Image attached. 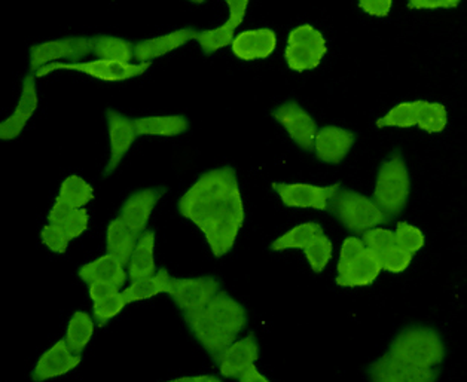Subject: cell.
Segmentation results:
<instances>
[{
	"label": "cell",
	"instance_id": "1",
	"mask_svg": "<svg viewBox=\"0 0 467 382\" xmlns=\"http://www.w3.org/2000/svg\"><path fill=\"white\" fill-rule=\"evenodd\" d=\"M178 210L204 235L214 258L226 256L246 219L235 170L225 165L202 174L182 195Z\"/></svg>",
	"mask_w": 467,
	"mask_h": 382
},
{
	"label": "cell",
	"instance_id": "2",
	"mask_svg": "<svg viewBox=\"0 0 467 382\" xmlns=\"http://www.w3.org/2000/svg\"><path fill=\"white\" fill-rule=\"evenodd\" d=\"M186 325L193 338L218 362L222 353L237 341L238 335L247 326L244 306L226 292H219L202 310L185 313Z\"/></svg>",
	"mask_w": 467,
	"mask_h": 382
},
{
	"label": "cell",
	"instance_id": "3",
	"mask_svg": "<svg viewBox=\"0 0 467 382\" xmlns=\"http://www.w3.org/2000/svg\"><path fill=\"white\" fill-rule=\"evenodd\" d=\"M387 355L411 367L438 369L447 348L438 330L426 325H410L396 335Z\"/></svg>",
	"mask_w": 467,
	"mask_h": 382
},
{
	"label": "cell",
	"instance_id": "4",
	"mask_svg": "<svg viewBox=\"0 0 467 382\" xmlns=\"http://www.w3.org/2000/svg\"><path fill=\"white\" fill-rule=\"evenodd\" d=\"M411 193V176L403 153L396 150L379 165L372 200L389 218H396L407 207Z\"/></svg>",
	"mask_w": 467,
	"mask_h": 382
},
{
	"label": "cell",
	"instance_id": "5",
	"mask_svg": "<svg viewBox=\"0 0 467 382\" xmlns=\"http://www.w3.org/2000/svg\"><path fill=\"white\" fill-rule=\"evenodd\" d=\"M381 271V262L371 249H368L362 238L350 235L344 240L337 265V286L347 289L371 286Z\"/></svg>",
	"mask_w": 467,
	"mask_h": 382
},
{
	"label": "cell",
	"instance_id": "6",
	"mask_svg": "<svg viewBox=\"0 0 467 382\" xmlns=\"http://www.w3.org/2000/svg\"><path fill=\"white\" fill-rule=\"evenodd\" d=\"M379 129L419 127L427 134H440L448 125L447 106L440 101H402L375 121Z\"/></svg>",
	"mask_w": 467,
	"mask_h": 382
},
{
	"label": "cell",
	"instance_id": "7",
	"mask_svg": "<svg viewBox=\"0 0 467 382\" xmlns=\"http://www.w3.org/2000/svg\"><path fill=\"white\" fill-rule=\"evenodd\" d=\"M329 212L338 219L339 223L347 231L355 233H363L374 228H379L390 221L372 198L365 197L353 190H343V188L330 201Z\"/></svg>",
	"mask_w": 467,
	"mask_h": 382
},
{
	"label": "cell",
	"instance_id": "8",
	"mask_svg": "<svg viewBox=\"0 0 467 382\" xmlns=\"http://www.w3.org/2000/svg\"><path fill=\"white\" fill-rule=\"evenodd\" d=\"M327 53V39L315 26L301 25L290 30L285 49V60L290 70L296 73L315 70Z\"/></svg>",
	"mask_w": 467,
	"mask_h": 382
},
{
	"label": "cell",
	"instance_id": "9",
	"mask_svg": "<svg viewBox=\"0 0 467 382\" xmlns=\"http://www.w3.org/2000/svg\"><path fill=\"white\" fill-rule=\"evenodd\" d=\"M94 36H75L54 39L33 45L30 48V70L36 73L45 66L70 60L81 63L82 58L93 54Z\"/></svg>",
	"mask_w": 467,
	"mask_h": 382
},
{
	"label": "cell",
	"instance_id": "10",
	"mask_svg": "<svg viewBox=\"0 0 467 382\" xmlns=\"http://www.w3.org/2000/svg\"><path fill=\"white\" fill-rule=\"evenodd\" d=\"M150 67V63L124 65V63L106 60L81 61V63H61L60 61V63L45 66L35 73V77H47L49 73L57 72V70H75V72L84 73V75L96 77L100 81L122 82L141 77Z\"/></svg>",
	"mask_w": 467,
	"mask_h": 382
},
{
	"label": "cell",
	"instance_id": "11",
	"mask_svg": "<svg viewBox=\"0 0 467 382\" xmlns=\"http://www.w3.org/2000/svg\"><path fill=\"white\" fill-rule=\"evenodd\" d=\"M271 188L277 193L283 204L289 209H311L329 212L330 201L341 191V183L329 186L310 183H285L273 181Z\"/></svg>",
	"mask_w": 467,
	"mask_h": 382
},
{
	"label": "cell",
	"instance_id": "12",
	"mask_svg": "<svg viewBox=\"0 0 467 382\" xmlns=\"http://www.w3.org/2000/svg\"><path fill=\"white\" fill-rule=\"evenodd\" d=\"M219 292L221 282L218 278L206 275L197 278L171 277L167 294H170V298L173 299L179 310L185 315L202 310Z\"/></svg>",
	"mask_w": 467,
	"mask_h": 382
},
{
	"label": "cell",
	"instance_id": "13",
	"mask_svg": "<svg viewBox=\"0 0 467 382\" xmlns=\"http://www.w3.org/2000/svg\"><path fill=\"white\" fill-rule=\"evenodd\" d=\"M271 115L283 129H286V133L299 150L306 152L315 150L316 136L318 133L317 122L303 106L296 101H286L277 106Z\"/></svg>",
	"mask_w": 467,
	"mask_h": 382
},
{
	"label": "cell",
	"instance_id": "14",
	"mask_svg": "<svg viewBox=\"0 0 467 382\" xmlns=\"http://www.w3.org/2000/svg\"><path fill=\"white\" fill-rule=\"evenodd\" d=\"M362 240L368 249L374 252L381 262L383 271L390 274H402L411 265L414 254L408 253L399 246L395 231L387 228H374L362 233Z\"/></svg>",
	"mask_w": 467,
	"mask_h": 382
},
{
	"label": "cell",
	"instance_id": "15",
	"mask_svg": "<svg viewBox=\"0 0 467 382\" xmlns=\"http://www.w3.org/2000/svg\"><path fill=\"white\" fill-rule=\"evenodd\" d=\"M164 192V186L136 191L125 200L118 218L121 219L125 225L136 233V237L140 238L148 231L146 228L150 223L153 209L161 200Z\"/></svg>",
	"mask_w": 467,
	"mask_h": 382
},
{
	"label": "cell",
	"instance_id": "16",
	"mask_svg": "<svg viewBox=\"0 0 467 382\" xmlns=\"http://www.w3.org/2000/svg\"><path fill=\"white\" fill-rule=\"evenodd\" d=\"M367 372L371 382H436L440 377V369L411 367L387 353L372 362Z\"/></svg>",
	"mask_w": 467,
	"mask_h": 382
},
{
	"label": "cell",
	"instance_id": "17",
	"mask_svg": "<svg viewBox=\"0 0 467 382\" xmlns=\"http://www.w3.org/2000/svg\"><path fill=\"white\" fill-rule=\"evenodd\" d=\"M226 5L230 9V18L219 27L200 30L198 33L197 42L206 56L218 53L225 46L233 45L234 39L237 36L235 30L243 25L246 16L249 0H226Z\"/></svg>",
	"mask_w": 467,
	"mask_h": 382
},
{
	"label": "cell",
	"instance_id": "18",
	"mask_svg": "<svg viewBox=\"0 0 467 382\" xmlns=\"http://www.w3.org/2000/svg\"><path fill=\"white\" fill-rule=\"evenodd\" d=\"M106 124L109 134L110 157L105 169V176H109L118 165L121 164L125 155L131 150L138 139L134 119L125 117L115 109H106Z\"/></svg>",
	"mask_w": 467,
	"mask_h": 382
},
{
	"label": "cell",
	"instance_id": "19",
	"mask_svg": "<svg viewBox=\"0 0 467 382\" xmlns=\"http://www.w3.org/2000/svg\"><path fill=\"white\" fill-rule=\"evenodd\" d=\"M33 73L26 75L21 87L20 100L11 117L6 118L0 125V140H14L25 131L26 125L32 119L39 108L36 79Z\"/></svg>",
	"mask_w": 467,
	"mask_h": 382
},
{
	"label": "cell",
	"instance_id": "20",
	"mask_svg": "<svg viewBox=\"0 0 467 382\" xmlns=\"http://www.w3.org/2000/svg\"><path fill=\"white\" fill-rule=\"evenodd\" d=\"M81 362L82 355L73 353L66 339H60L39 357L32 377L36 382L49 381L69 374L77 369Z\"/></svg>",
	"mask_w": 467,
	"mask_h": 382
},
{
	"label": "cell",
	"instance_id": "21",
	"mask_svg": "<svg viewBox=\"0 0 467 382\" xmlns=\"http://www.w3.org/2000/svg\"><path fill=\"white\" fill-rule=\"evenodd\" d=\"M261 356L259 342L254 334L233 342L218 358L219 374L223 378H240L249 367L256 365Z\"/></svg>",
	"mask_w": 467,
	"mask_h": 382
},
{
	"label": "cell",
	"instance_id": "22",
	"mask_svg": "<svg viewBox=\"0 0 467 382\" xmlns=\"http://www.w3.org/2000/svg\"><path fill=\"white\" fill-rule=\"evenodd\" d=\"M356 143V133L337 125H327L318 129L315 140V155L325 164L343 162Z\"/></svg>",
	"mask_w": 467,
	"mask_h": 382
},
{
	"label": "cell",
	"instance_id": "23",
	"mask_svg": "<svg viewBox=\"0 0 467 382\" xmlns=\"http://www.w3.org/2000/svg\"><path fill=\"white\" fill-rule=\"evenodd\" d=\"M231 49L238 60H265L277 49V35L268 27L244 30L235 36Z\"/></svg>",
	"mask_w": 467,
	"mask_h": 382
},
{
	"label": "cell",
	"instance_id": "24",
	"mask_svg": "<svg viewBox=\"0 0 467 382\" xmlns=\"http://www.w3.org/2000/svg\"><path fill=\"white\" fill-rule=\"evenodd\" d=\"M200 30L192 27L181 28L162 36L150 37L134 44V58L139 63H150L155 58L173 53L191 41H197Z\"/></svg>",
	"mask_w": 467,
	"mask_h": 382
},
{
	"label": "cell",
	"instance_id": "25",
	"mask_svg": "<svg viewBox=\"0 0 467 382\" xmlns=\"http://www.w3.org/2000/svg\"><path fill=\"white\" fill-rule=\"evenodd\" d=\"M78 275L88 286L94 283H109L122 290L125 289V284L129 280V273L125 271L124 263L109 253L103 254L100 258L94 259L87 265L81 266L78 271Z\"/></svg>",
	"mask_w": 467,
	"mask_h": 382
},
{
	"label": "cell",
	"instance_id": "26",
	"mask_svg": "<svg viewBox=\"0 0 467 382\" xmlns=\"http://www.w3.org/2000/svg\"><path fill=\"white\" fill-rule=\"evenodd\" d=\"M47 218H48V223L60 228L70 242L81 237L82 233L88 230L89 214L87 209H75L58 198H56V202L49 210Z\"/></svg>",
	"mask_w": 467,
	"mask_h": 382
},
{
	"label": "cell",
	"instance_id": "27",
	"mask_svg": "<svg viewBox=\"0 0 467 382\" xmlns=\"http://www.w3.org/2000/svg\"><path fill=\"white\" fill-rule=\"evenodd\" d=\"M157 263H155V232L146 231L139 238L133 256L129 262V278L131 282L141 280V278L152 277L157 274Z\"/></svg>",
	"mask_w": 467,
	"mask_h": 382
},
{
	"label": "cell",
	"instance_id": "28",
	"mask_svg": "<svg viewBox=\"0 0 467 382\" xmlns=\"http://www.w3.org/2000/svg\"><path fill=\"white\" fill-rule=\"evenodd\" d=\"M138 136H181L190 129V119L183 115H161L134 119Z\"/></svg>",
	"mask_w": 467,
	"mask_h": 382
},
{
	"label": "cell",
	"instance_id": "29",
	"mask_svg": "<svg viewBox=\"0 0 467 382\" xmlns=\"http://www.w3.org/2000/svg\"><path fill=\"white\" fill-rule=\"evenodd\" d=\"M139 238L136 233L125 225L121 219L117 218L110 221L106 230V252L112 254L124 265H129L130 259L133 256L134 249L138 244Z\"/></svg>",
	"mask_w": 467,
	"mask_h": 382
},
{
	"label": "cell",
	"instance_id": "30",
	"mask_svg": "<svg viewBox=\"0 0 467 382\" xmlns=\"http://www.w3.org/2000/svg\"><path fill=\"white\" fill-rule=\"evenodd\" d=\"M170 280H171V275L169 271L160 268L152 277L141 278V280L130 283V286L122 290L125 301L133 304V302L146 301V299L155 298L158 294H167Z\"/></svg>",
	"mask_w": 467,
	"mask_h": 382
},
{
	"label": "cell",
	"instance_id": "31",
	"mask_svg": "<svg viewBox=\"0 0 467 382\" xmlns=\"http://www.w3.org/2000/svg\"><path fill=\"white\" fill-rule=\"evenodd\" d=\"M323 232H325L323 226L317 222H304L280 235L277 240L271 243L270 247L273 252H285V250H303L304 252Z\"/></svg>",
	"mask_w": 467,
	"mask_h": 382
},
{
	"label": "cell",
	"instance_id": "32",
	"mask_svg": "<svg viewBox=\"0 0 467 382\" xmlns=\"http://www.w3.org/2000/svg\"><path fill=\"white\" fill-rule=\"evenodd\" d=\"M93 54L99 57V60L131 65L134 58V44L122 37L99 35L94 36Z\"/></svg>",
	"mask_w": 467,
	"mask_h": 382
},
{
	"label": "cell",
	"instance_id": "33",
	"mask_svg": "<svg viewBox=\"0 0 467 382\" xmlns=\"http://www.w3.org/2000/svg\"><path fill=\"white\" fill-rule=\"evenodd\" d=\"M94 322L96 320L85 311H77L70 317L65 339L73 353L82 355L85 348L88 346L89 342L93 339Z\"/></svg>",
	"mask_w": 467,
	"mask_h": 382
},
{
	"label": "cell",
	"instance_id": "34",
	"mask_svg": "<svg viewBox=\"0 0 467 382\" xmlns=\"http://www.w3.org/2000/svg\"><path fill=\"white\" fill-rule=\"evenodd\" d=\"M57 198L75 209H85V205L94 200V188L81 176L72 174L61 183Z\"/></svg>",
	"mask_w": 467,
	"mask_h": 382
},
{
	"label": "cell",
	"instance_id": "35",
	"mask_svg": "<svg viewBox=\"0 0 467 382\" xmlns=\"http://www.w3.org/2000/svg\"><path fill=\"white\" fill-rule=\"evenodd\" d=\"M304 254H306V262H308L311 270L315 271L316 274L323 273L327 270L330 259H332V254H334L332 240L327 237V233H320L315 242L304 250Z\"/></svg>",
	"mask_w": 467,
	"mask_h": 382
},
{
	"label": "cell",
	"instance_id": "36",
	"mask_svg": "<svg viewBox=\"0 0 467 382\" xmlns=\"http://www.w3.org/2000/svg\"><path fill=\"white\" fill-rule=\"evenodd\" d=\"M396 240L399 246L407 250L408 253H419L426 244V237L419 226L412 225L410 222L400 221L396 223Z\"/></svg>",
	"mask_w": 467,
	"mask_h": 382
},
{
	"label": "cell",
	"instance_id": "37",
	"mask_svg": "<svg viewBox=\"0 0 467 382\" xmlns=\"http://www.w3.org/2000/svg\"><path fill=\"white\" fill-rule=\"evenodd\" d=\"M129 302L125 301L122 292L113 294L105 301L93 302V318L100 326H105L106 323L121 315Z\"/></svg>",
	"mask_w": 467,
	"mask_h": 382
},
{
	"label": "cell",
	"instance_id": "38",
	"mask_svg": "<svg viewBox=\"0 0 467 382\" xmlns=\"http://www.w3.org/2000/svg\"><path fill=\"white\" fill-rule=\"evenodd\" d=\"M41 240L47 249L51 250L53 253L57 254L66 253L70 243L69 238L66 237L65 232L60 228H57L56 225H51V223L42 228Z\"/></svg>",
	"mask_w": 467,
	"mask_h": 382
},
{
	"label": "cell",
	"instance_id": "39",
	"mask_svg": "<svg viewBox=\"0 0 467 382\" xmlns=\"http://www.w3.org/2000/svg\"><path fill=\"white\" fill-rule=\"evenodd\" d=\"M358 8L368 15L384 18L389 15L393 9V0H360Z\"/></svg>",
	"mask_w": 467,
	"mask_h": 382
},
{
	"label": "cell",
	"instance_id": "40",
	"mask_svg": "<svg viewBox=\"0 0 467 382\" xmlns=\"http://www.w3.org/2000/svg\"><path fill=\"white\" fill-rule=\"evenodd\" d=\"M460 0H410L408 9L411 11H436V9H454Z\"/></svg>",
	"mask_w": 467,
	"mask_h": 382
},
{
	"label": "cell",
	"instance_id": "41",
	"mask_svg": "<svg viewBox=\"0 0 467 382\" xmlns=\"http://www.w3.org/2000/svg\"><path fill=\"white\" fill-rule=\"evenodd\" d=\"M119 292H122V289L113 286L109 283H94V284H89L88 289L89 298L93 299V302L105 301Z\"/></svg>",
	"mask_w": 467,
	"mask_h": 382
},
{
	"label": "cell",
	"instance_id": "42",
	"mask_svg": "<svg viewBox=\"0 0 467 382\" xmlns=\"http://www.w3.org/2000/svg\"><path fill=\"white\" fill-rule=\"evenodd\" d=\"M240 382H271L270 379L266 378L265 375L262 374L261 370L256 367V365L249 367L244 374L238 378Z\"/></svg>",
	"mask_w": 467,
	"mask_h": 382
},
{
	"label": "cell",
	"instance_id": "43",
	"mask_svg": "<svg viewBox=\"0 0 467 382\" xmlns=\"http://www.w3.org/2000/svg\"><path fill=\"white\" fill-rule=\"evenodd\" d=\"M165 382H222L218 377L213 375H195V377H181V378L171 379Z\"/></svg>",
	"mask_w": 467,
	"mask_h": 382
}]
</instances>
